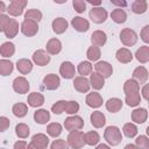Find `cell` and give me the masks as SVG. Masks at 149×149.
Segmentation results:
<instances>
[{"instance_id": "cell-1", "label": "cell", "mask_w": 149, "mask_h": 149, "mask_svg": "<svg viewBox=\"0 0 149 149\" xmlns=\"http://www.w3.org/2000/svg\"><path fill=\"white\" fill-rule=\"evenodd\" d=\"M104 137L109 146H118L122 141V135L116 126H108L105 129Z\"/></svg>"}, {"instance_id": "cell-2", "label": "cell", "mask_w": 149, "mask_h": 149, "mask_svg": "<svg viewBox=\"0 0 149 149\" xmlns=\"http://www.w3.org/2000/svg\"><path fill=\"white\" fill-rule=\"evenodd\" d=\"M68 144L71 148L74 149H79L81 147H84L85 144V139H84V133L79 130H72L70 132V134L68 135Z\"/></svg>"}, {"instance_id": "cell-3", "label": "cell", "mask_w": 149, "mask_h": 149, "mask_svg": "<svg viewBox=\"0 0 149 149\" xmlns=\"http://www.w3.org/2000/svg\"><path fill=\"white\" fill-rule=\"evenodd\" d=\"M64 127L66 130L72 132V130H79L84 127V120L76 114H72L71 116L66 118L64 121Z\"/></svg>"}, {"instance_id": "cell-4", "label": "cell", "mask_w": 149, "mask_h": 149, "mask_svg": "<svg viewBox=\"0 0 149 149\" xmlns=\"http://www.w3.org/2000/svg\"><path fill=\"white\" fill-rule=\"evenodd\" d=\"M120 40L122 44H125L126 47H132L137 42V35L133 29L125 28L120 33Z\"/></svg>"}, {"instance_id": "cell-5", "label": "cell", "mask_w": 149, "mask_h": 149, "mask_svg": "<svg viewBox=\"0 0 149 149\" xmlns=\"http://www.w3.org/2000/svg\"><path fill=\"white\" fill-rule=\"evenodd\" d=\"M49 146V137L45 134L38 133L35 134L31 137V142L28 144V148H35V149H44Z\"/></svg>"}, {"instance_id": "cell-6", "label": "cell", "mask_w": 149, "mask_h": 149, "mask_svg": "<svg viewBox=\"0 0 149 149\" xmlns=\"http://www.w3.org/2000/svg\"><path fill=\"white\" fill-rule=\"evenodd\" d=\"M21 31L24 36H28V37H31L34 35L37 34L38 31V24L37 22L33 21V20H28V19H24L23 22L21 23Z\"/></svg>"}, {"instance_id": "cell-7", "label": "cell", "mask_w": 149, "mask_h": 149, "mask_svg": "<svg viewBox=\"0 0 149 149\" xmlns=\"http://www.w3.org/2000/svg\"><path fill=\"white\" fill-rule=\"evenodd\" d=\"M108 14L107 10L102 7H93L90 10V19L94 22V23H102L106 21Z\"/></svg>"}, {"instance_id": "cell-8", "label": "cell", "mask_w": 149, "mask_h": 149, "mask_svg": "<svg viewBox=\"0 0 149 149\" xmlns=\"http://www.w3.org/2000/svg\"><path fill=\"white\" fill-rule=\"evenodd\" d=\"M29 81L24 78V77H16L13 80V90L16 93L20 94H24L29 91Z\"/></svg>"}, {"instance_id": "cell-9", "label": "cell", "mask_w": 149, "mask_h": 149, "mask_svg": "<svg viewBox=\"0 0 149 149\" xmlns=\"http://www.w3.org/2000/svg\"><path fill=\"white\" fill-rule=\"evenodd\" d=\"M33 62L38 65V66H44L47 64H49L50 62V56L45 50L38 49L33 54Z\"/></svg>"}, {"instance_id": "cell-10", "label": "cell", "mask_w": 149, "mask_h": 149, "mask_svg": "<svg viewBox=\"0 0 149 149\" xmlns=\"http://www.w3.org/2000/svg\"><path fill=\"white\" fill-rule=\"evenodd\" d=\"M59 84H61V79L55 73H49V74H47L43 78V85L49 91H54V90L58 88L59 87Z\"/></svg>"}, {"instance_id": "cell-11", "label": "cell", "mask_w": 149, "mask_h": 149, "mask_svg": "<svg viewBox=\"0 0 149 149\" xmlns=\"http://www.w3.org/2000/svg\"><path fill=\"white\" fill-rule=\"evenodd\" d=\"M94 69H95V72L101 74L104 78H109L112 76V73H113L112 65L108 62H105V61L97 62V64L94 65Z\"/></svg>"}, {"instance_id": "cell-12", "label": "cell", "mask_w": 149, "mask_h": 149, "mask_svg": "<svg viewBox=\"0 0 149 149\" xmlns=\"http://www.w3.org/2000/svg\"><path fill=\"white\" fill-rule=\"evenodd\" d=\"M59 73L63 78L65 79H71L74 77V73H76V69H74V65L69 62V61H65L61 64V68H59Z\"/></svg>"}, {"instance_id": "cell-13", "label": "cell", "mask_w": 149, "mask_h": 149, "mask_svg": "<svg viewBox=\"0 0 149 149\" xmlns=\"http://www.w3.org/2000/svg\"><path fill=\"white\" fill-rule=\"evenodd\" d=\"M73 86H74V88H76L78 92H80V93H86V92H88V90H90V87H91L88 79H86L84 76H78V77H76V78L73 79Z\"/></svg>"}, {"instance_id": "cell-14", "label": "cell", "mask_w": 149, "mask_h": 149, "mask_svg": "<svg viewBox=\"0 0 149 149\" xmlns=\"http://www.w3.org/2000/svg\"><path fill=\"white\" fill-rule=\"evenodd\" d=\"M71 24H72V27H73L77 31H79V33L87 31L88 28H90V22H88L86 19L81 17V16H76V17H73L72 21H71Z\"/></svg>"}, {"instance_id": "cell-15", "label": "cell", "mask_w": 149, "mask_h": 149, "mask_svg": "<svg viewBox=\"0 0 149 149\" xmlns=\"http://www.w3.org/2000/svg\"><path fill=\"white\" fill-rule=\"evenodd\" d=\"M85 101H86V105L90 106V107H92V108H98V107H100V106L102 105V102H104V101H102V97H101L98 92L88 93V94L86 95Z\"/></svg>"}, {"instance_id": "cell-16", "label": "cell", "mask_w": 149, "mask_h": 149, "mask_svg": "<svg viewBox=\"0 0 149 149\" xmlns=\"http://www.w3.org/2000/svg\"><path fill=\"white\" fill-rule=\"evenodd\" d=\"M27 102L30 107H40L44 104V95L40 92H31L27 98Z\"/></svg>"}, {"instance_id": "cell-17", "label": "cell", "mask_w": 149, "mask_h": 149, "mask_svg": "<svg viewBox=\"0 0 149 149\" xmlns=\"http://www.w3.org/2000/svg\"><path fill=\"white\" fill-rule=\"evenodd\" d=\"M3 33H5L6 37H8V38L15 37L16 34L19 33V22L15 19H10L9 17V21H8V23H7Z\"/></svg>"}, {"instance_id": "cell-18", "label": "cell", "mask_w": 149, "mask_h": 149, "mask_svg": "<svg viewBox=\"0 0 149 149\" xmlns=\"http://www.w3.org/2000/svg\"><path fill=\"white\" fill-rule=\"evenodd\" d=\"M90 120H91L92 126L95 127V128H101L106 123V118H105L104 113L100 112V111L92 112V114L90 115Z\"/></svg>"}, {"instance_id": "cell-19", "label": "cell", "mask_w": 149, "mask_h": 149, "mask_svg": "<svg viewBox=\"0 0 149 149\" xmlns=\"http://www.w3.org/2000/svg\"><path fill=\"white\" fill-rule=\"evenodd\" d=\"M106 41H107V35L102 30H95L91 35V42L93 45L102 47V45H105Z\"/></svg>"}, {"instance_id": "cell-20", "label": "cell", "mask_w": 149, "mask_h": 149, "mask_svg": "<svg viewBox=\"0 0 149 149\" xmlns=\"http://www.w3.org/2000/svg\"><path fill=\"white\" fill-rule=\"evenodd\" d=\"M133 79H135L139 84H146L148 80V70L144 66H137L133 71Z\"/></svg>"}, {"instance_id": "cell-21", "label": "cell", "mask_w": 149, "mask_h": 149, "mask_svg": "<svg viewBox=\"0 0 149 149\" xmlns=\"http://www.w3.org/2000/svg\"><path fill=\"white\" fill-rule=\"evenodd\" d=\"M88 81H90V85L94 90H100L105 85V78L101 74H99L98 72H93V73L91 72L90 73V80Z\"/></svg>"}, {"instance_id": "cell-22", "label": "cell", "mask_w": 149, "mask_h": 149, "mask_svg": "<svg viewBox=\"0 0 149 149\" xmlns=\"http://www.w3.org/2000/svg\"><path fill=\"white\" fill-rule=\"evenodd\" d=\"M115 57H116V59H118L120 63L127 64V63L132 62V59H133V54H132V51H130L129 49H127V48H121V49H119V50L116 51Z\"/></svg>"}, {"instance_id": "cell-23", "label": "cell", "mask_w": 149, "mask_h": 149, "mask_svg": "<svg viewBox=\"0 0 149 149\" xmlns=\"http://www.w3.org/2000/svg\"><path fill=\"white\" fill-rule=\"evenodd\" d=\"M47 52L50 55H57L62 50V43L58 38H50L47 43Z\"/></svg>"}, {"instance_id": "cell-24", "label": "cell", "mask_w": 149, "mask_h": 149, "mask_svg": "<svg viewBox=\"0 0 149 149\" xmlns=\"http://www.w3.org/2000/svg\"><path fill=\"white\" fill-rule=\"evenodd\" d=\"M16 69L19 70L20 73L28 74L33 70V63H31V61H29L27 58H21L16 62Z\"/></svg>"}, {"instance_id": "cell-25", "label": "cell", "mask_w": 149, "mask_h": 149, "mask_svg": "<svg viewBox=\"0 0 149 149\" xmlns=\"http://www.w3.org/2000/svg\"><path fill=\"white\" fill-rule=\"evenodd\" d=\"M148 112L146 108H136L132 112V120L135 123H143L147 121Z\"/></svg>"}, {"instance_id": "cell-26", "label": "cell", "mask_w": 149, "mask_h": 149, "mask_svg": "<svg viewBox=\"0 0 149 149\" xmlns=\"http://www.w3.org/2000/svg\"><path fill=\"white\" fill-rule=\"evenodd\" d=\"M51 26H52L54 33H56V34H63L68 29V21L65 19H63V17H57V19H55L52 21Z\"/></svg>"}, {"instance_id": "cell-27", "label": "cell", "mask_w": 149, "mask_h": 149, "mask_svg": "<svg viewBox=\"0 0 149 149\" xmlns=\"http://www.w3.org/2000/svg\"><path fill=\"white\" fill-rule=\"evenodd\" d=\"M122 108V100L119 98H111L106 101V109L111 113H118Z\"/></svg>"}, {"instance_id": "cell-28", "label": "cell", "mask_w": 149, "mask_h": 149, "mask_svg": "<svg viewBox=\"0 0 149 149\" xmlns=\"http://www.w3.org/2000/svg\"><path fill=\"white\" fill-rule=\"evenodd\" d=\"M34 120L40 125H44L50 120V113L43 108L37 109L36 112H34Z\"/></svg>"}, {"instance_id": "cell-29", "label": "cell", "mask_w": 149, "mask_h": 149, "mask_svg": "<svg viewBox=\"0 0 149 149\" xmlns=\"http://www.w3.org/2000/svg\"><path fill=\"white\" fill-rule=\"evenodd\" d=\"M15 52V45L12 42H5L0 45V55L5 58H9Z\"/></svg>"}, {"instance_id": "cell-30", "label": "cell", "mask_w": 149, "mask_h": 149, "mask_svg": "<svg viewBox=\"0 0 149 149\" xmlns=\"http://www.w3.org/2000/svg\"><path fill=\"white\" fill-rule=\"evenodd\" d=\"M123 92H125V94L140 92V84L135 79H128L123 84Z\"/></svg>"}, {"instance_id": "cell-31", "label": "cell", "mask_w": 149, "mask_h": 149, "mask_svg": "<svg viewBox=\"0 0 149 149\" xmlns=\"http://www.w3.org/2000/svg\"><path fill=\"white\" fill-rule=\"evenodd\" d=\"M14 70V64L9 59H0V74L1 76H9Z\"/></svg>"}, {"instance_id": "cell-32", "label": "cell", "mask_w": 149, "mask_h": 149, "mask_svg": "<svg viewBox=\"0 0 149 149\" xmlns=\"http://www.w3.org/2000/svg\"><path fill=\"white\" fill-rule=\"evenodd\" d=\"M136 59L140 63H147L149 62V47L148 45H142L140 47V49H137L136 54H135Z\"/></svg>"}, {"instance_id": "cell-33", "label": "cell", "mask_w": 149, "mask_h": 149, "mask_svg": "<svg viewBox=\"0 0 149 149\" xmlns=\"http://www.w3.org/2000/svg\"><path fill=\"white\" fill-rule=\"evenodd\" d=\"M111 17H112V20H113L115 23H123V22H126V20H127V14H126V12H125L123 9L118 8V9L112 10Z\"/></svg>"}, {"instance_id": "cell-34", "label": "cell", "mask_w": 149, "mask_h": 149, "mask_svg": "<svg viewBox=\"0 0 149 149\" xmlns=\"http://www.w3.org/2000/svg\"><path fill=\"white\" fill-rule=\"evenodd\" d=\"M12 112H13V114H14L15 116H17V118H23V116H26L27 113H28V106H27L26 104H23V102H17V104H15V105L13 106Z\"/></svg>"}, {"instance_id": "cell-35", "label": "cell", "mask_w": 149, "mask_h": 149, "mask_svg": "<svg viewBox=\"0 0 149 149\" xmlns=\"http://www.w3.org/2000/svg\"><path fill=\"white\" fill-rule=\"evenodd\" d=\"M125 101H126V104H127L128 106H130V107H135V106L140 105V102H141V95H140V92H135V93L126 94Z\"/></svg>"}, {"instance_id": "cell-36", "label": "cell", "mask_w": 149, "mask_h": 149, "mask_svg": "<svg viewBox=\"0 0 149 149\" xmlns=\"http://www.w3.org/2000/svg\"><path fill=\"white\" fill-rule=\"evenodd\" d=\"M84 139H85V144H88V146H97L99 140H100V136L97 132L94 130H91L86 134H84Z\"/></svg>"}, {"instance_id": "cell-37", "label": "cell", "mask_w": 149, "mask_h": 149, "mask_svg": "<svg viewBox=\"0 0 149 149\" xmlns=\"http://www.w3.org/2000/svg\"><path fill=\"white\" fill-rule=\"evenodd\" d=\"M148 9V5L147 1H141V0H136L132 3V10L135 14H143L146 13Z\"/></svg>"}, {"instance_id": "cell-38", "label": "cell", "mask_w": 149, "mask_h": 149, "mask_svg": "<svg viewBox=\"0 0 149 149\" xmlns=\"http://www.w3.org/2000/svg\"><path fill=\"white\" fill-rule=\"evenodd\" d=\"M47 133L51 136V137H58L62 133V126L58 122H52L49 123L47 127Z\"/></svg>"}, {"instance_id": "cell-39", "label": "cell", "mask_w": 149, "mask_h": 149, "mask_svg": "<svg viewBox=\"0 0 149 149\" xmlns=\"http://www.w3.org/2000/svg\"><path fill=\"white\" fill-rule=\"evenodd\" d=\"M100 56H101V52H100L99 47H97V45H92V47H90V48L87 49L86 57H87L88 61H93V62H95V61H98V59L100 58Z\"/></svg>"}, {"instance_id": "cell-40", "label": "cell", "mask_w": 149, "mask_h": 149, "mask_svg": "<svg viewBox=\"0 0 149 149\" xmlns=\"http://www.w3.org/2000/svg\"><path fill=\"white\" fill-rule=\"evenodd\" d=\"M92 69H93V66H92V64H91L88 61L80 62L79 65H78V68H77L78 73H79L80 76H84V77L87 76V74H90V73L92 72Z\"/></svg>"}, {"instance_id": "cell-41", "label": "cell", "mask_w": 149, "mask_h": 149, "mask_svg": "<svg viewBox=\"0 0 149 149\" xmlns=\"http://www.w3.org/2000/svg\"><path fill=\"white\" fill-rule=\"evenodd\" d=\"M122 132H123V134H125L127 137L133 139V137H135L136 134H137V127H136L133 122H128V123H125V126H123V128H122Z\"/></svg>"}, {"instance_id": "cell-42", "label": "cell", "mask_w": 149, "mask_h": 149, "mask_svg": "<svg viewBox=\"0 0 149 149\" xmlns=\"http://www.w3.org/2000/svg\"><path fill=\"white\" fill-rule=\"evenodd\" d=\"M29 127L26 123H17L15 126V134L20 137V139H27L29 136Z\"/></svg>"}, {"instance_id": "cell-43", "label": "cell", "mask_w": 149, "mask_h": 149, "mask_svg": "<svg viewBox=\"0 0 149 149\" xmlns=\"http://www.w3.org/2000/svg\"><path fill=\"white\" fill-rule=\"evenodd\" d=\"M24 19H28V20H33L35 22H40L42 20V13L41 10L36 9V8H31V9H28L24 14Z\"/></svg>"}, {"instance_id": "cell-44", "label": "cell", "mask_w": 149, "mask_h": 149, "mask_svg": "<svg viewBox=\"0 0 149 149\" xmlns=\"http://www.w3.org/2000/svg\"><path fill=\"white\" fill-rule=\"evenodd\" d=\"M78 111H79V104H78L77 101H73V100L66 101V104H65V109H64L65 113L72 115V114H76Z\"/></svg>"}, {"instance_id": "cell-45", "label": "cell", "mask_w": 149, "mask_h": 149, "mask_svg": "<svg viewBox=\"0 0 149 149\" xmlns=\"http://www.w3.org/2000/svg\"><path fill=\"white\" fill-rule=\"evenodd\" d=\"M65 104H66L65 100H59V101L55 102L51 106V112L55 113V114H62L65 109Z\"/></svg>"}, {"instance_id": "cell-46", "label": "cell", "mask_w": 149, "mask_h": 149, "mask_svg": "<svg viewBox=\"0 0 149 149\" xmlns=\"http://www.w3.org/2000/svg\"><path fill=\"white\" fill-rule=\"evenodd\" d=\"M7 12H8V14L12 15V16H20V15H22V13H23V8L10 3V5L7 7Z\"/></svg>"}, {"instance_id": "cell-47", "label": "cell", "mask_w": 149, "mask_h": 149, "mask_svg": "<svg viewBox=\"0 0 149 149\" xmlns=\"http://www.w3.org/2000/svg\"><path fill=\"white\" fill-rule=\"evenodd\" d=\"M72 6L77 13H84L86 10L85 0H72Z\"/></svg>"}, {"instance_id": "cell-48", "label": "cell", "mask_w": 149, "mask_h": 149, "mask_svg": "<svg viewBox=\"0 0 149 149\" xmlns=\"http://www.w3.org/2000/svg\"><path fill=\"white\" fill-rule=\"evenodd\" d=\"M137 148H149V139L146 135H140L135 140Z\"/></svg>"}, {"instance_id": "cell-49", "label": "cell", "mask_w": 149, "mask_h": 149, "mask_svg": "<svg viewBox=\"0 0 149 149\" xmlns=\"http://www.w3.org/2000/svg\"><path fill=\"white\" fill-rule=\"evenodd\" d=\"M50 148H51V149H66V148H69V144H68V142H65L64 140L59 139V140H55V141L50 144Z\"/></svg>"}, {"instance_id": "cell-50", "label": "cell", "mask_w": 149, "mask_h": 149, "mask_svg": "<svg viewBox=\"0 0 149 149\" xmlns=\"http://www.w3.org/2000/svg\"><path fill=\"white\" fill-rule=\"evenodd\" d=\"M9 126H10L9 119L6 118V116H0V133L7 130L9 128Z\"/></svg>"}, {"instance_id": "cell-51", "label": "cell", "mask_w": 149, "mask_h": 149, "mask_svg": "<svg viewBox=\"0 0 149 149\" xmlns=\"http://www.w3.org/2000/svg\"><path fill=\"white\" fill-rule=\"evenodd\" d=\"M8 21H9V16L6 15V14H3V13H1L0 14V33L5 30Z\"/></svg>"}, {"instance_id": "cell-52", "label": "cell", "mask_w": 149, "mask_h": 149, "mask_svg": "<svg viewBox=\"0 0 149 149\" xmlns=\"http://www.w3.org/2000/svg\"><path fill=\"white\" fill-rule=\"evenodd\" d=\"M141 38L144 43H149V26H144L141 30Z\"/></svg>"}, {"instance_id": "cell-53", "label": "cell", "mask_w": 149, "mask_h": 149, "mask_svg": "<svg viewBox=\"0 0 149 149\" xmlns=\"http://www.w3.org/2000/svg\"><path fill=\"white\" fill-rule=\"evenodd\" d=\"M27 1L28 0H10V3H13V5H15V6H19V7H21V8H26V6H27Z\"/></svg>"}, {"instance_id": "cell-54", "label": "cell", "mask_w": 149, "mask_h": 149, "mask_svg": "<svg viewBox=\"0 0 149 149\" xmlns=\"http://www.w3.org/2000/svg\"><path fill=\"white\" fill-rule=\"evenodd\" d=\"M28 147V143L26 141H17L14 143V149H24Z\"/></svg>"}, {"instance_id": "cell-55", "label": "cell", "mask_w": 149, "mask_h": 149, "mask_svg": "<svg viewBox=\"0 0 149 149\" xmlns=\"http://www.w3.org/2000/svg\"><path fill=\"white\" fill-rule=\"evenodd\" d=\"M113 5L118 6V7H126L127 6V1L126 0H109Z\"/></svg>"}, {"instance_id": "cell-56", "label": "cell", "mask_w": 149, "mask_h": 149, "mask_svg": "<svg viewBox=\"0 0 149 149\" xmlns=\"http://www.w3.org/2000/svg\"><path fill=\"white\" fill-rule=\"evenodd\" d=\"M148 90H149V86H148V84H146L144 86H143V88H142V97L146 99V100H148Z\"/></svg>"}, {"instance_id": "cell-57", "label": "cell", "mask_w": 149, "mask_h": 149, "mask_svg": "<svg viewBox=\"0 0 149 149\" xmlns=\"http://www.w3.org/2000/svg\"><path fill=\"white\" fill-rule=\"evenodd\" d=\"M88 3H91L93 7H98V6H100L101 5V1L102 0H86Z\"/></svg>"}, {"instance_id": "cell-58", "label": "cell", "mask_w": 149, "mask_h": 149, "mask_svg": "<svg viewBox=\"0 0 149 149\" xmlns=\"http://www.w3.org/2000/svg\"><path fill=\"white\" fill-rule=\"evenodd\" d=\"M6 10H7L6 5L3 3V1H1V0H0V14H1V13H3V12H6Z\"/></svg>"}, {"instance_id": "cell-59", "label": "cell", "mask_w": 149, "mask_h": 149, "mask_svg": "<svg viewBox=\"0 0 149 149\" xmlns=\"http://www.w3.org/2000/svg\"><path fill=\"white\" fill-rule=\"evenodd\" d=\"M109 146L108 144H98L97 146V149H108Z\"/></svg>"}, {"instance_id": "cell-60", "label": "cell", "mask_w": 149, "mask_h": 149, "mask_svg": "<svg viewBox=\"0 0 149 149\" xmlns=\"http://www.w3.org/2000/svg\"><path fill=\"white\" fill-rule=\"evenodd\" d=\"M56 3H65L66 2V0H54Z\"/></svg>"}, {"instance_id": "cell-61", "label": "cell", "mask_w": 149, "mask_h": 149, "mask_svg": "<svg viewBox=\"0 0 149 149\" xmlns=\"http://www.w3.org/2000/svg\"><path fill=\"white\" fill-rule=\"evenodd\" d=\"M141 1H147V0H141Z\"/></svg>"}]
</instances>
